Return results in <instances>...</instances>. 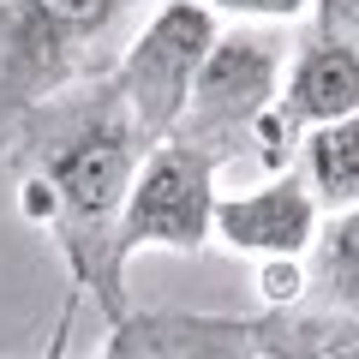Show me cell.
Returning <instances> with one entry per match:
<instances>
[{
  "instance_id": "11",
  "label": "cell",
  "mask_w": 359,
  "mask_h": 359,
  "mask_svg": "<svg viewBox=\"0 0 359 359\" xmlns=\"http://www.w3.org/2000/svg\"><path fill=\"white\" fill-rule=\"evenodd\" d=\"M306 306H330L359 318V204L341 216H323V233L311 245V299Z\"/></svg>"
},
{
  "instance_id": "14",
  "label": "cell",
  "mask_w": 359,
  "mask_h": 359,
  "mask_svg": "<svg viewBox=\"0 0 359 359\" xmlns=\"http://www.w3.org/2000/svg\"><path fill=\"white\" fill-rule=\"evenodd\" d=\"M311 25H318L323 36L359 48V0H311Z\"/></svg>"
},
{
  "instance_id": "2",
  "label": "cell",
  "mask_w": 359,
  "mask_h": 359,
  "mask_svg": "<svg viewBox=\"0 0 359 359\" xmlns=\"http://www.w3.org/2000/svg\"><path fill=\"white\" fill-rule=\"evenodd\" d=\"M287 54H294V42L276 36L269 25H257V18L222 25V36L210 48L204 72H198V90H192V102H186V120H180L174 138L204 150L216 168L252 162L264 180L299 168V144L306 138L282 114Z\"/></svg>"
},
{
  "instance_id": "10",
  "label": "cell",
  "mask_w": 359,
  "mask_h": 359,
  "mask_svg": "<svg viewBox=\"0 0 359 359\" xmlns=\"http://www.w3.org/2000/svg\"><path fill=\"white\" fill-rule=\"evenodd\" d=\"M299 174L318 192L323 216H341L359 204V114L330 120V126H311L299 144Z\"/></svg>"
},
{
  "instance_id": "4",
  "label": "cell",
  "mask_w": 359,
  "mask_h": 359,
  "mask_svg": "<svg viewBox=\"0 0 359 359\" xmlns=\"http://www.w3.org/2000/svg\"><path fill=\"white\" fill-rule=\"evenodd\" d=\"M216 36H222V13H210L204 0H162L138 25V36L126 42V54L114 60L108 78L126 96V108L138 114L150 144H168L180 132Z\"/></svg>"
},
{
  "instance_id": "6",
  "label": "cell",
  "mask_w": 359,
  "mask_h": 359,
  "mask_svg": "<svg viewBox=\"0 0 359 359\" xmlns=\"http://www.w3.org/2000/svg\"><path fill=\"white\" fill-rule=\"evenodd\" d=\"M318 233H323V204L299 168L216 198V240L252 264L257 257H311Z\"/></svg>"
},
{
  "instance_id": "8",
  "label": "cell",
  "mask_w": 359,
  "mask_h": 359,
  "mask_svg": "<svg viewBox=\"0 0 359 359\" xmlns=\"http://www.w3.org/2000/svg\"><path fill=\"white\" fill-rule=\"evenodd\" d=\"M282 114L294 120L299 138L311 126L359 114V48L323 36L318 25L299 30L294 54H287V78H282Z\"/></svg>"
},
{
  "instance_id": "9",
  "label": "cell",
  "mask_w": 359,
  "mask_h": 359,
  "mask_svg": "<svg viewBox=\"0 0 359 359\" xmlns=\"http://www.w3.org/2000/svg\"><path fill=\"white\" fill-rule=\"evenodd\" d=\"M257 353L264 359H359V318L330 306H294L257 318Z\"/></svg>"
},
{
  "instance_id": "3",
  "label": "cell",
  "mask_w": 359,
  "mask_h": 359,
  "mask_svg": "<svg viewBox=\"0 0 359 359\" xmlns=\"http://www.w3.org/2000/svg\"><path fill=\"white\" fill-rule=\"evenodd\" d=\"M162 0H0V126L72 84L108 78Z\"/></svg>"
},
{
  "instance_id": "1",
  "label": "cell",
  "mask_w": 359,
  "mask_h": 359,
  "mask_svg": "<svg viewBox=\"0 0 359 359\" xmlns=\"http://www.w3.org/2000/svg\"><path fill=\"white\" fill-rule=\"evenodd\" d=\"M150 150L156 144L144 138L114 78L72 84L0 126V162L13 168L18 216L60 245L72 287L96 294L108 323L132 318L114 233Z\"/></svg>"
},
{
  "instance_id": "7",
  "label": "cell",
  "mask_w": 359,
  "mask_h": 359,
  "mask_svg": "<svg viewBox=\"0 0 359 359\" xmlns=\"http://www.w3.org/2000/svg\"><path fill=\"white\" fill-rule=\"evenodd\" d=\"M96 359H264L257 318H198V311H150L114 323Z\"/></svg>"
},
{
  "instance_id": "5",
  "label": "cell",
  "mask_w": 359,
  "mask_h": 359,
  "mask_svg": "<svg viewBox=\"0 0 359 359\" xmlns=\"http://www.w3.org/2000/svg\"><path fill=\"white\" fill-rule=\"evenodd\" d=\"M216 180L222 168L192 144H156L138 168V186L126 198V216L114 233V264L126 269L138 252H204L216 240Z\"/></svg>"
},
{
  "instance_id": "13",
  "label": "cell",
  "mask_w": 359,
  "mask_h": 359,
  "mask_svg": "<svg viewBox=\"0 0 359 359\" xmlns=\"http://www.w3.org/2000/svg\"><path fill=\"white\" fill-rule=\"evenodd\" d=\"M204 6L228 18H257V25H287V18L311 13V0H204Z\"/></svg>"
},
{
  "instance_id": "12",
  "label": "cell",
  "mask_w": 359,
  "mask_h": 359,
  "mask_svg": "<svg viewBox=\"0 0 359 359\" xmlns=\"http://www.w3.org/2000/svg\"><path fill=\"white\" fill-rule=\"evenodd\" d=\"M257 299L264 311H294L311 299V257H257Z\"/></svg>"
}]
</instances>
